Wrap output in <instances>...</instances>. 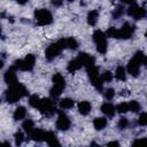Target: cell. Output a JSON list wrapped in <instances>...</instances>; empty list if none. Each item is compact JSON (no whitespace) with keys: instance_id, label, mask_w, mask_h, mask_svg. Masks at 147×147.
I'll list each match as a JSON object with an SVG mask.
<instances>
[{"instance_id":"obj_41","label":"cell","mask_w":147,"mask_h":147,"mask_svg":"<svg viewBox=\"0 0 147 147\" xmlns=\"http://www.w3.org/2000/svg\"><path fill=\"white\" fill-rule=\"evenodd\" d=\"M68 2H72V1H75V0H67Z\"/></svg>"},{"instance_id":"obj_34","label":"cell","mask_w":147,"mask_h":147,"mask_svg":"<svg viewBox=\"0 0 147 147\" xmlns=\"http://www.w3.org/2000/svg\"><path fill=\"white\" fill-rule=\"evenodd\" d=\"M138 124L140 126H146L147 125V114L146 113H141L139 118H138Z\"/></svg>"},{"instance_id":"obj_6","label":"cell","mask_w":147,"mask_h":147,"mask_svg":"<svg viewBox=\"0 0 147 147\" xmlns=\"http://www.w3.org/2000/svg\"><path fill=\"white\" fill-rule=\"evenodd\" d=\"M136 28L134 25L130 24L129 22H125L121 29H117V39H129L132 37Z\"/></svg>"},{"instance_id":"obj_9","label":"cell","mask_w":147,"mask_h":147,"mask_svg":"<svg viewBox=\"0 0 147 147\" xmlns=\"http://www.w3.org/2000/svg\"><path fill=\"white\" fill-rule=\"evenodd\" d=\"M70 125H71V123H70L69 117L62 110H59L57 111V119H56V127H57V130L67 131V130H69Z\"/></svg>"},{"instance_id":"obj_35","label":"cell","mask_w":147,"mask_h":147,"mask_svg":"<svg viewBox=\"0 0 147 147\" xmlns=\"http://www.w3.org/2000/svg\"><path fill=\"white\" fill-rule=\"evenodd\" d=\"M127 125H129V121H127L125 117L121 118V119L118 121V123H117V126H118V129H121V130H125V129L127 127Z\"/></svg>"},{"instance_id":"obj_20","label":"cell","mask_w":147,"mask_h":147,"mask_svg":"<svg viewBox=\"0 0 147 147\" xmlns=\"http://www.w3.org/2000/svg\"><path fill=\"white\" fill-rule=\"evenodd\" d=\"M98 18H99V11L98 10H91V11H88L86 20H87L88 25L94 26L96 24V22H98Z\"/></svg>"},{"instance_id":"obj_11","label":"cell","mask_w":147,"mask_h":147,"mask_svg":"<svg viewBox=\"0 0 147 147\" xmlns=\"http://www.w3.org/2000/svg\"><path fill=\"white\" fill-rule=\"evenodd\" d=\"M77 59L80 61V63H82L83 67H85V68H88V67H92V65L95 64V59H94L92 55L87 54V53H83V52L79 53L78 56H77Z\"/></svg>"},{"instance_id":"obj_39","label":"cell","mask_w":147,"mask_h":147,"mask_svg":"<svg viewBox=\"0 0 147 147\" xmlns=\"http://www.w3.org/2000/svg\"><path fill=\"white\" fill-rule=\"evenodd\" d=\"M17 1V3H20V5H24V3H26L29 0H16Z\"/></svg>"},{"instance_id":"obj_5","label":"cell","mask_w":147,"mask_h":147,"mask_svg":"<svg viewBox=\"0 0 147 147\" xmlns=\"http://www.w3.org/2000/svg\"><path fill=\"white\" fill-rule=\"evenodd\" d=\"M38 109L45 116H52V115L55 114V110H56L54 101L52 99H49V98L40 99V102L38 105Z\"/></svg>"},{"instance_id":"obj_15","label":"cell","mask_w":147,"mask_h":147,"mask_svg":"<svg viewBox=\"0 0 147 147\" xmlns=\"http://www.w3.org/2000/svg\"><path fill=\"white\" fill-rule=\"evenodd\" d=\"M101 111L107 116V117H114L115 115V106L110 102H105L102 106H101Z\"/></svg>"},{"instance_id":"obj_37","label":"cell","mask_w":147,"mask_h":147,"mask_svg":"<svg viewBox=\"0 0 147 147\" xmlns=\"http://www.w3.org/2000/svg\"><path fill=\"white\" fill-rule=\"evenodd\" d=\"M123 3H126V5H132L136 2V0H121Z\"/></svg>"},{"instance_id":"obj_4","label":"cell","mask_w":147,"mask_h":147,"mask_svg":"<svg viewBox=\"0 0 147 147\" xmlns=\"http://www.w3.org/2000/svg\"><path fill=\"white\" fill-rule=\"evenodd\" d=\"M34 21L38 25H48L53 22V15L49 10L41 8V9H37L34 11Z\"/></svg>"},{"instance_id":"obj_29","label":"cell","mask_w":147,"mask_h":147,"mask_svg":"<svg viewBox=\"0 0 147 147\" xmlns=\"http://www.w3.org/2000/svg\"><path fill=\"white\" fill-rule=\"evenodd\" d=\"M115 109H116L119 114H125V113L129 111V105H127V102H122V103L117 105V107H116Z\"/></svg>"},{"instance_id":"obj_17","label":"cell","mask_w":147,"mask_h":147,"mask_svg":"<svg viewBox=\"0 0 147 147\" xmlns=\"http://www.w3.org/2000/svg\"><path fill=\"white\" fill-rule=\"evenodd\" d=\"M25 116H26V108L24 106H18L13 114V117L15 121H21L25 118Z\"/></svg>"},{"instance_id":"obj_8","label":"cell","mask_w":147,"mask_h":147,"mask_svg":"<svg viewBox=\"0 0 147 147\" xmlns=\"http://www.w3.org/2000/svg\"><path fill=\"white\" fill-rule=\"evenodd\" d=\"M62 51H63L62 47H61L60 44L56 41V42H54V44H51V45L46 48V51H45V57H46V60L52 61V60H54L56 56H59Z\"/></svg>"},{"instance_id":"obj_14","label":"cell","mask_w":147,"mask_h":147,"mask_svg":"<svg viewBox=\"0 0 147 147\" xmlns=\"http://www.w3.org/2000/svg\"><path fill=\"white\" fill-rule=\"evenodd\" d=\"M45 134H46V131L34 127L28 136L34 141H45Z\"/></svg>"},{"instance_id":"obj_18","label":"cell","mask_w":147,"mask_h":147,"mask_svg":"<svg viewBox=\"0 0 147 147\" xmlns=\"http://www.w3.org/2000/svg\"><path fill=\"white\" fill-rule=\"evenodd\" d=\"M45 141H46L49 146H60V142H59L56 136H55L53 132H51V131H46Z\"/></svg>"},{"instance_id":"obj_23","label":"cell","mask_w":147,"mask_h":147,"mask_svg":"<svg viewBox=\"0 0 147 147\" xmlns=\"http://www.w3.org/2000/svg\"><path fill=\"white\" fill-rule=\"evenodd\" d=\"M64 46L65 48H69V49H76L78 47V41L74 37L64 38Z\"/></svg>"},{"instance_id":"obj_26","label":"cell","mask_w":147,"mask_h":147,"mask_svg":"<svg viewBox=\"0 0 147 147\" xmlns=\"http://www.w3.org/2000/svg\"><path fill=\"white\" fill-rule=\"evenodd\" d=\"M127 105H129V110L132 113H138L141 110V105L136 100H131L130 102H127Z\"/></svg>"},{"instance_id":"obj_43","label":"cell","mask_w":147,"mask_h":147,"mask_svg":"<svg viewBox=\"0 0 147 147\" xmlns=\"http://www.w3.org/2000/svg\"><path fill=\"white\" fill-rule=\"evenodd\" d=\"M0 101H1V99H0Z\"/></svg>"},{"instance_id":"obj_25","label":"cell","mask_w":147,"mask_h":147,"mask_svg":"<svg viewBox=\"0 0 147 147\" xmlns=\"http://www.w3.org/2000/svg\"><path fill=\"white\" fill-rule=\"evenodd\" d=\"M22 129L24 130V132H26L28 134L34 129V123H33V121L32 119H25L24 122H23V124H22Z\"/></svg>"},{"instance_id":"obj_2","label":"cell","mask_w":147,"mask_h":147,"mask_svg":"<svg viewBox=\"0 0 147 147\" xmlns=\"http://www.w3.org/2000/svg\"><path fill=\"white\" fill-rule=\"evenodd\" d=\"M34 63H36V57L34 55L32 54H28L24 59L22 60H16L11 68H14L15 70H21V71H30L33 69L34 67Z\"/></svg>"},{"instance_id":"obj_40","label":"cell","mask_w":147,"mask_h":147,"mask_svg":"<svg viewBox=\"0 0 147 147\" xmlns=\"http://www.w3.org/2000/svg\"><path fill=\"white\" fill-rule=\"evenodd\" d=\"M2 67H3V61L0 60V69H2Z\"/></svg>"},{"instance_id":"obj_30","label":"cell","mask_w":147,"mask_h":147,"mask_svg":"<svg viewBox=\"0 0 147 147\" xmlns=\"http://www.w3.org/2000/svg\"><path fill=\"white\" fill-rule=\"evenodd\" d=\"M61 93H62V90H60V88H57V87H55V86H53V87L49 90V94H51V98H52V99L59 98V96L61 95Z\"/></svg>"},{"instance_id":"obj_16","label":"cell","mask_w":147,"mask_h":147,"mask_svg":"<svg viewBox=\"0 0 147 147\" xmlns=\"http://www.w3.org/2000/svg\"><path fill=\"white\" fill-rule=\"evenodd\" d=\"M91 109H92V106L88 101H80L78 103V111H79L80 115H84V116L88 115Z\"/></svg>"},{"instance_id":"obj_10","label":"cell","mask_w":147,"mask_h":147,"mask_svg":"<svg viewBox=\"0 0 147 147\" xmlns=\"http://www.w3.org/2000/svg\"><path fill=\"white\" fill-rule=\"evenodd\" d=\"M141 65H142V64L133 56V57L129 61V63H127V67H126L127 72H129L131 76L137 77V76L140 74V68H141Z\"/></svg>"},{"instance_id":"obj_28","label":"cell","mask_w":147,"mask_h":147,"mask_svg":"<svg viewBox=\"0 0 147 147\" xmlns=\"http://www.w3.org/2000/svg\"><path fill=\"white\" fill-rule=\"evenodd\" d=\"M14 138H15V144H16L17 146H20V145H22V142L24 141L25 136H24V133H23L22 131H17V132L14 134Z\"/></svg>"},{"instance_id":"obj_36","label":"cell","mask_w":147,"mask_h":147,"mask_svg":"<svg viewBox=\"0 0 147 147\" xmlns=\"http://www.w3.org/2000/svg\"><path fill=\"white\" fill-rule=\"evenodd\" d=\"M52 5L55 6V7H60L62 5V0H53L52 1Z\"/></svg>"},{"instance_id":"obj_21","label":"cell","mask_w":147,"mask_h":147,"mask_svg":"<svg viewBox=\"0 0 147 147\" xmlns=\"http://www.w3.org/2000/svg\"><path fill=\"white\" fill-rule=\"evenodd\" d=\"M93 126L95 130L100 131V130H103L106 126H107V119L105 117H96L94 118L93 121Z\"/></svg>"},{"instance_id":"obj_31","label":"cell","mask_w":147,"mask_h":147,"mask_svg":"<svg viewBox=\"0 0 147 147\" xmlns=\"http://www.w3.org/2000/svg\"><path fill=\"white\" fill-rule=\"evenodd\" d=\"M123 14H124V8H123L122 6H118V7H116V8L114 9V11H113V17H114V18H119Z\"/></svg>"},{"instance_id":"obj_38","label":"cell","mask_w":147,"mask_h":147,"mask_svg":"<svg viewBox=\"0 0 147 147\" xmlns=\"http://www.w3.org/2000/svg\"><path fill=\"white\" fill-rule=\"evenodd\" d=\"M107 146H119V142H117V141H110V142L107 144Z\"/></svg>"},{"instance_id":"obj_13","label":"cell","mask_w":147,"mask_h":147,"mask_svg":"<svg viewBox=\"0 0 147 147\" xmlns=\"http://www.w3.org/2000/svg\"><path fill=\"white\" fill-rule=\"evenodd\" d=\"M52 82H53V86H55L62 91L65 88V79L61 74H54L52 77Z\"/></svg>"},{"instance_id":"obj_24","label":"cell","mask_w":147,"mask_h":147,"mask_svg":"<svg viewBox=\"0 0 147 147\" xmlns=\"http://www.w3.org/2000/svg\"><path fill=\"white\" fill-rule=\"evenodd\" d=\"M114 75H115L116 79H118V80H125L126 79V71H125L124 67H122V65H118L116 68Z\"/></svg>"},{"instance_id":"obj_27","label":"cell","mask_w":147,"mask_h":147,"mask_svg":"<svg viewBox=\"0 0 147 147\" xmlns=\"http://www.w3.org/2000/svg\"><path fill=\"white\" fill-rule=\"evenodd\" d=\"M40 102V98L37 95V94H33V95H30L29 98V105L33 108H38V105Z\"/></svg>"},{"instance_id":"obj_1","label":"cell","mask_w":147,"mask_h":147,"mask_svg":"<svg viewBox=\"0 0 147 147\" xmlns=\"http://www.w3.org/2000/svg\"><path fill=\"white\" fill-rule=\"evenodd\" d=\"M28 88L21 84V83H15L13 85H9L8 90L5 93V99L8 103H15L18 100H21L22 98L28 95Z\"/></svg>"},{"instance_id":"obj_22","label":"cell","mask_w":147,"mask_h":147,"mask_svg":"<svg viewBox=\"0 0 147 147\" xmlns=\"http://www.w3.org/2000/svg\"><path fill=\"white\" fill-rule=\"evenodd\" d=\"M75 105V101L70 98H64V99H61L60 102H59V106L61 109H70L72 108Z\"/></svg>"},{"instance_id":"obj_32","label":"cell","mask_w":147,"mask_h":147,"mask_svg":"<svg viewBox=\"0 0 147 147\" xmlns=\"http://www.w3.org/2000/svg\"><path fill=\"white\" fill-rule=\"evenodd\" d=\"M101 78H102V80L103 82H111L113 80V78H114V74L111 72V71H105L102 75H101Z\"/></svg>"},{"instance_id":"obj_19","label":"cell","mask_w":147,"mask_h":147,"mask_svg":"<svg viewBox=\"0 0 147 147\" xmlns=\"http://www.w3.org/2000/svg\"><path fill=\"white\" fill-rule=\"evenodd\" d=\"M80 68H83V64L80 63V61H79L78 59L71 60V61L68 63V65H67V70H68L69 72H71V74H74L75 71L79 70Z\"/></svg>"},{"instance_id":"obj_12","label":"cell","mask_w":147,"mask_h":147,"mask_svg":"<svg viewBox=\"0 0 147 147\" xmlns=\"http://www.w3.org/2000/svg\"><path fill=\"white\" fill-rule=\"evenodd\" d=\"M3 79H5V83L9 86V85H13L15 83H17V76H16V70L14 68H10L8 69L6 72H5V76H3Z\"/></svg>"},{"instance_id":"obj_3","label":"cell","mask_w":147,"mask_h":147,"mask_svg":"<svg viewBox=\"0 0 147 147\" xmlns=\"http://www.w3.org/2000/svg\"><path fill=\"white\" fill-rule=\"evenodd\" d=\"M93 41L95 42L96 46V51L100 54H106L107 48H108V44H107V36L105 32H102L101 30H95L92 34Z\"/></svg>"},{"instance_id":"obj_33","label":"cell","mask_w":147,"mask_h":147,"mask_svg":"<svg viewBox=\"0 0 147 147\" xmlns=\"http://www.w3.org/2000/svg\"><path fill=\"white\" fill-rule=\"evenodd\" d=\"M114 96H115V90L114 88H107L106 91H105V98H106V100H108V101H110V100H113L114 99Z\"/></svg>"},{"instance_id":"obj_42","label":"cell","mask_w":147,"mask_h":147,"mask_svg":"<svg viewBox=\"0 0 147 147\" xmlns=\"http://www.w3.org/2000/svg\"><path fill=\"white\" fill-rule=\"evenodd\" d=\"M0 34H1V25H0Z\"/></svg>"},{"instance_id":"obj_7","label":"cell","mask_w":147,"mask_h":147,"mask_svg":"<svg viewBox=\"0 0 147 147\" xmlns=\"http://www.w3.org/2000/svg\"><path fill=\"white\" fill-rule=\"evenodd\" d=\"M126 13H127L129 16L133 17L134 20H141V18H144L146 16L145 8L144 7H140V6L136 5V3L130 5L129 8H127V10H126Z\"/></svg>"}]
</instances>
